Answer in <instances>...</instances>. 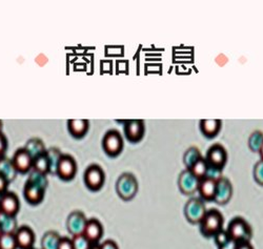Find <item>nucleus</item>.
Here are the masks:
<instances>
[{
  "mask_svg": "<svg viewBox=\"0 0 263 249\" xmlns=\"http://www.w3.org/2000/svg\"><path fill=\"white\" fill-rule=\"evenodd\" d=\"M200 224V232L203 236L214 237L218 232L223 229V217L217 209H210L205 213Z\"/></svg>",
  "mask_w": 263,
  "mask_h": 249,
  "instance_id": "1",
  "label": "nucleus"
},
{
  "mask_svg": "<svg viewBox=\"0 0 263 249\" xmlns=\"http://www.w3.org/2000/svg\"><path fill=\"white\" fill-rule=\"evenodd\" d=\"M230 238L237 243L250 242L253 236L250 224L242 218H235L231 221L227 229Z\"/></svg>",
  "mask_w": 263,
  "mask_h": 249,
  "instance_id": "2",
  "label": "nucleus"
},
{
  "mask_svg": "<svg viewBox=\"0 0 263 249\" xmlns=\"http://www.w3.org/2000/svg\"><path fill=\"white\" fill-rule=\"evenodd\" d=\"M116 190L122 200H132L138 191V183L136 178L128 173L121 175L116 183Z\"/></svg>",
  "mask_w": 263,
  "mask_h": 249,
  "instance_id": "3",
  "label": "nucleus"
},
{
  "mask_svg": "<svg viewBox=\"0 0 263 249\" xmlns=\"http://www.w3.org/2000/svg\"><path fill=\"white\" fill-rule=\"evenodd\" d=\"M102 147L108 156L116 157L118 156L123 148V139L119 131L112 129L108 130L103 137Z\"/></svg>",
  "mask_w": 263,
  "mask_h": 249,
  "instance_id": "4",
  "label": "nucleus"
},
{
  "mask_svg": "<svg viewBox=\"0 0 263 249\" xmlns=\"http://www.w3.org/2000/svg\"><path fill=\"white\" fill-rule=\"evenodd\" d=\"M77 171V164L74 158L70 155H62L60 156L55 174L64 181L72 180Z\"/></svg>",
  "mask_w": 263,
  "mask_h": 249,
  "instance_id": "5",
  "label": "nucleus"
},
{
  "mask_svg": "<svg viewBox=\"0 0 263 249\" xmlns=\"http://www.w3.org/2000/svg\"><path fill=\"white\" fill-rule=\"evenodd\" d=\"M206 213L205 205L201 198H192L185 205L184 214L187 221L192 224L200 223Z\"/></svg>",
  "mask_w": 263,
  "mask_h": 249,
  "instance_id": "6",
  "label": "nucleus"
},
{
  "mask_svg": "<svg viewBox=\"0 0 263 249\" xmlns=\"http://www.w3.org/2000/svg\"><path fill=\"white\" fill-rule=\"evenodd\" d=\"M83 180L87 188L91 190H99L104 184L105 175L99 165L93 164L85 169Z\"/></svg>",
  "mask_w": 263,
  "mask_h": 249,
  "instance_id": "7",
  "label": "nucleus"
},
{
  "mask_svg": "<svg viewBox=\"0 0 263 249\" xmlns=\"http://www.w3.org/2000/svg\"><path fill=\"white\" fill-rule=\"evenodd\" d=\"M205 160L209 166L222 170L228 161V152L221 144H214L208 150Z\"/></svg>",
  "mask_w": 263,
  "mask_h": 249,
  "instance_id": "8",
  "label": "nucleus"
},
{
  "mask_svg": "<svg viewBox=\"0 0 263 249\" xmlns=\"http://www.w3.org/2000/svg\"><path fill=\"white\" fill-rule=\"evenodd\" d=\"M11 161H12V164L17 173L26 174V173H29L30 170H32L33 157L25 147L17 149Z\"/></svg>",
  "mask_w": 263,
  "mask_h": 249,
  "instance_id": "9",
  "label": "nucleus"
},
{
  "mask_svg": "<svg viewBox=\"0 0 263 249\" xmlns=\"http://www.w3.org/2000/svg\"><path fill=\"white\" fill-rule=\"evenodd\" d=\"M20 208V202L14 193L7 191L0 196V209L2 214L7 216L16 217Z\"/></svg>",
  "mask_w": 263,
  "mask_h": 249,
  "instance_id": "10",
  "label": "nucleus"
},
{
  "mask_svg": "<svg viewBox=\"0 0 263 249\" xmlns=\"http://www.w3.org/2000/svg\"><path fill=\"white\" fill-rule=\"evenodd\" d=\"M144 122L142 120H128L124 125V135L129 142H139L144 136Z\"/></svg>",
  "mask_w": 263,
  "mask_h": 249,
  "instance_id": "11",
  "label": "nucleus"
},
{
  "mask_svg": "<svg viewBox=\"0 0 263 249\" xmlns=\"http://www.w3.org/2000/svg\"><path fill=\"white\" fill-rule=\"evenodd\" d=\"M200 180L196 178L189 169L183 170L178 179V185L184 195H193L198 190Z\"/></svg>",
  "mask_w": 263,
  "mask_h": 249,
  "instance_id": "12",
  "label": "nucleus"
},
{
  "mask_svg": "<svg viewBox=\"0 0 263 249\" xmlns=\"http://www.w3.org/2000/svg\"><path fill=\"white\" fill-rule=\"evenodd\" d=\"M87 219L81 212H73L67 220V228L73 237L83 235Z\"/></svg>",
  "mask_w": 263,
  "mask_h": 249,
  "instance_id": "13",
  "label": "nucleus"
},
{
  "mask_svg": "<svg viewBox=\"0 0 263 249\" xmlns=\"http://www.w3.org/2000/svg\"><path fill=\"white\" fill-rule=\"evenodd\" d=\"M233 195V187L230 181L227 178L221 177L217 181V188H216V195L214 201L218 204H227V203L231 200Z\"/></svg>",
  "mask_w": 263,
  "mask_h": 249,
  "instance_id": "14",
  "label": "nucleus"
},
{
  "mask_svg": "<svg viewBox=\"0 0 263 249\" xmlns=\"http://www.w3.org/2000/svg\"><path fill=\"white\" fill-rule=\"evenodd\" d=\"M15 235L17 246L20 249H32L35 243V234L29 226H21Z\"/></svg>",
  "mask_w": 263,
  "mask_h": 249,
  "instance_id": "15",
  "label": "nucleus"
},
{
  "mask_svg": "<svg viewBox=\"0 0 263 249\" xmlns=\"http://www.w3.org/2000/svg\"><path fill=\"white\" fill-rule=\"evenodd\" d=\"M45 193H46V189H43L39 185L33 183L30 180H28L25 184L24 196L30 204H33V205L39 204V203L43 200V198H45Z\"/></svg>",
  "mask_w": 263,
  "mask_h": 249,
  "instance_id": "16",
  "label": "nucleus"
},
{
  "mask_svg": "<svg viewBox=\"0 0 263 249\" xmlns=\"http://www.w3.org/2000/svg\"><path fill=\"white\" fill-rule=\"evenodd\" d=\"M83 236L91 243H98L103 236V227L97 219L87 220L83 231Z\"/></svg>",
  "mask_w": 263,
  "mask_h": 249,
  "instance_id": "17",
  "label": "nucleus"
},
{
  "mask_svg": "<svg viewBox=\"0 0 263 249\" xmlns=\"http://www.w3.org/2000/svg\"><path fill=\"white\" fill-rule=\"evenodd\" d=\"M217 188V181L209 178H204L200 180L198 191L200 198L205 201H214Z\"/></svg>",
  "mask_w": 263,
  "mask_h": 249,
  "instance_id": "18",
  "label": "nucleus"
},
{
  "mask_svg": "<svg viewBox=\"0 0 263 249\" xmlns=\"http://www.w3.org/2000/svg\"><path fill=\"white\" fill-rule=\"evenodd\" d=\"M89 120L86 119H70L68 121V129L75 138H81L89 130Z\"/></svg>",
  "mask_w": 263,
  "mask_h": 249,
  "instance_id": "19",
  "label": "nucleus"
},
{
  "mask_svg": "<svg viewBox=\"0 0 263 249\" xmlns=\"http://www.w3.org/2000/svg\"><path fill=\"white\" fill-rule=\"evenodd\" d=\"M32 169L43 175L51 173V162L48 151H43L33 158Z\"/></svg>",
  "mask_w": 263,
  "mask_h": 249,
  "instance_id": "20",
  "label": "nucleus"
},
{
  "mask_svg": "<svg viewBox=\"0 0 263 249\" xmlns=\"http://www.w3.org/2000/svg\"><path fill=\"white\" fill-rule=\"evenodd\" d=\"M221 128V120L219 119H202L200 121L201 132L208 138H213Z\"/></svg>",
  "mask_w": 263,
  "mask_h": 249,
  "instance_id": "21",
  "label": "nucleus"
},
{
  "mask_svg": "<svg viewBox=\"0 0 263 249\" xmlns=\"http://www.w3.org/2000/svg\"><path fill=\"white\" fill-rule=\"evenodd\" d=\"M208 168H209V164L205 160V158L201 157L199 158L198 160H196L191 167L189 168V170L196 177L198 178L199 180H202L205 178L206 173H208Z\"/></svg>",
  "mask_w": 263,
  "mask_h": 249,
  "instance_id": "22",
  "label": "nucleus"
},
{
  "mask_svg": "<svg viewBox=\"0 0 263 249\" xmlns=\"http://www.w3.org/2000/svg\"><path fill=\"white\" fill-rule=\"evenodd\" d=\"M61 237L55 232H48L41 240V249H57Z\"/></svg>",
  "mask_w": 263,
  "mask_h": 249,
  "instance_id": "23",
  "label": "nucleus"
},
{
  "mask_svg": "<svg viewBox=\"0 0 263 249\" xmlns=\"http://www.w3.org/2000/svg\"><path fill=\"white\" fill-rule=\"evenodd\" d=\"M0 225H2L4 234H15L18 229L16 218L12 216H7L4 214L0 215Z\"/></svg>",
  "mask_w": 263,
  "mask_h": 249,
  "instance_id": "24",
  "label": "nucleus"
},
{
  "mask_svg": "<svg viewBox=\"0 0 263 249\" xmlns=\"http://www.w3.org/2000/svg\"><path fill=\"white\" fill-rule=\"evenodd\" d=\"M0 173L9 180V182H11V181L15 179L17 174L16 169L12 164V161L6 159V158H4L3 160H0Z\"/></svg>",
  "mask_w": 263,
  "mask_h": 249,
  "instance_id": "25",
  "label": "nucleus"
},
{
  "mask_svg": "<svg viewBox=\"0 0 263 249\" xmlns=\"http://www.w3.org/2000/svg\"><path fill=\"white\" fill-rule=\"evenodd\" d=\"M263 143V132L260 130H255L252 132L249 138V147L252 151L259 152V149Z\"/></svg>",
  "mask_w": 263,
  "mask_h": 249,
  "instance_id": "26",
  "label": "nucleus"
},
{
  "mask_svg": "<svg viewBox=\"0 0 263 249\" xmlns=\"http://www.w3.org/2000/svg\"><path fill=\"white\" fill-rule=\"evenodd\" d=\"M201 157H202V156H201V154H200V151H199L198 148H196V147H191V148H189V149L185 151L184 157H183V163H184L186 169H189V168L191 167V165H192L196 160H198L199 158H201Z\"/></svg>",
  "mask_w": 263,
  "mask_h": 249,
  "instance_id": "27",
  "label": "nucleus"
},
{
  "mask_svg": "<svg viewBox=\"0 0 263 249\" xmlns=\"http://www.w3.org/2000/svg\"><path fill=\"white\" fill-rule=\"evenodd\" d=\"M17 242L14 234H3L0 237V249H17Z\"/></svg>",
  "mask_w": 263,
  "mask_h": 249,
  "instance_id": "28",
  "label": "nucleus"
},
{
  "mask_svg": "<svg viewBox=\"0 0 263 249\" xmlns=\"http://www.w3.org/2000/svg\"><path fill=\"white\" fill-rule=\"evenodd\" d=\"M25 148L31 154L33 158L43 151H46L45 145H43V143L38 139H31Z\"/></svg>",
  "mask_w": 263,
  "mask_h": 249,
  "instance_id": "29",
  "label": "nucleus"
},
{
  "mask_svg": "<svg viewBox=\"0 0 263 249\" xmlns=\"http://www.w3.org/2000/svg\"><path fill=\"white\" fill-rule=\"evenodd\" d=\"M30 181H32L33 183L39 185L40 187H42L43 189H46L48 187V179H47V175H43L40 173H37L35 170H32L30 174L29 179Z\"/></svg>",
  "mask_w": 263,
  "mask_h": 249,
  "instance_id": "30",
  "label": "nucleus"
},
{
  "mask_svg": "<svg viewBox=\"0 0 263 249\" xmlns=\"http://www.w3.org/2000/svg\"><path fill=\"white\" fill-rule=\"evenodd\" d=\"M74 249H91L93 243H91L83 235L73 237L72 239Z\"/></svg>",
  "mask_w": 263,
  "mask_h": 249,
  "instance_id": "31",
  "label": "nucleus"
},
{
  "mask_svg": "<svg viewBox=\"0 0 263 249\" xmlns=\"http://www.w3.org/2000/svg\"><path fill=\"white\" fill-rule=\"evenodd\" d=\"M254 178L256 182L263 185V161L260 160L254 167Z\"/></svg>",
  "mask_w": 263,
  "mask_h": 249,
  "instance_id": "32",
  "label": "nucleus"
},
{
  "mask_svg": "<svg viewBox=\"0 0 263 249\" xmlns=\"http://www.w3.org/2000/svg\"><path fill=\"white\" fill-rule=\"evenodd\" d=\"M214 238H215V242H216V244L218 245V247H220V246L224 245V244L231 239L230 236H229V234H228V232L224 231V229H221L220 232H218V233L214 236Z\"/></svg>",
  "mask_w": 263,
  "mask_h": 249,
  "instance_id": "33",
  "label": "nucleus"
},
{
  "mask_svg": "<svg viewBox=\"0 0 263 249\" xmlns=\"http://www.w3.org/2000/svg\"><path fill=\"white\" fill-rule=\"evenodd\" d=\"M8 149V140L7 137L3 133L0 132V160H3L4 158H6V151Z\"/></svg>",
  "mask_w": 263,
  "mask_h": 249,
  "instance_id": "34",
  "label": "nucleus"
},
{
  "mask_svg": "<svg viewBox=\"0 0 263 249\" xmlns=\"http://www.w3.org/2000/svg\"><path fill=\"white\" fill-rule=\"evenodd\" d=\"M57 249H74L72 239L69 238H61L58 244Z\"/></svg>",
  "mask_w": 263,
  "mask_h": 249,
  "instance_id": "35",
  "label": "nucleus"
},
{
  "mask_svg": "<svg viewBox=\"0 0 263 249\" xmlns=\"http://www.w3.org/2000/svg\"><path fill=\"white\" fill-rule=\"evenodd\" d=\"M9 183H10L9 180L2 173H0V196L8 191Z\"/></svg>",
  "mask_w": 263,
  "mask_h": 249,
  "instance_id": "36",
  "label": "nucleus"
},
{
  "mask_svg": "<svg viewBox=\"0 0 263 249\" xmlns=\"http://www.w3.org/2000/svg\"><path fill=\"white\" fill-rule=\"evenodd\" d=\"M100 249H119L118 245L112 241V240H107L105 242H103L102 244H100Z\"/></svg>",
  "mask_w": 263,
  "mask_h": 249,
  "instance_id": "37",
  "label": "nucleus"
},
{
  "mask_svg": "<svg viewBox=\"0 0 263 249\" xmlns=\"http://www.w3.org/2000/svg\"><path fill=\"white\" fill-rule=\"evenodd\" d=\"M238 244H239V243H237L236 241H234V240L230 239V240H229L224 245H222V246L219 247V249H237Z\"/></svg>",
  "mask_w": 263,
  "mask_h": 249,
  "instance_id": "38",
  "label": "nucleus"
},
{
  "mask_svg": "<svg viewBox=\"0 0 263 249\" xmlns=\"http://www.w3.org/2000/svg\"><path fill=\"white\" fill-rule=\"evenodd\" d=\"M237 249H254L253 246L251 245L250 242H243V243H239Z\"/></svg>",
  "mask_w": 263,
  "mask_h": 249,
  "instance_id": "39",
  "label": "nucleus"
},
{
  "mask_svg": "<svg viewBox=\"0 0 263 249\" xmlns=\"http://www.w3.org/2000/svg\"><path fill=\"white\" fill-rule=\"evenodd\" d=\"M259 155H260L261 160L263 161V143H262V145H261V147H260V149H259Z\"/></svg>",
  "mask_w": 263,
  "mask_h": 249,
  "instance_id": "40",
  "label": "nucleus"
},
{
  "mask_svg": "<svg viewBox=\"0 0 263 249\" xmlns=\"http://www.w3.org/2000/svg\"><path fill=\"white\" fill-rule=\"evenodd\" d=\"M91 249H100V244L99 243H95L92 245Z\"/></svg>",
  "mask_w": 263,
  "mask_h": 249,
  "instance_id": "41",
  "label": "nucleus"
},
{
  "mask_svg": "<svg viewBox=\"0 0 263 249\" xmlns=\"http://www.w3.org/2000/svg\"><path fill=\"white\" fill-rule=\"evenodd\" d=\"M3 234H4V232H3V228H2V225H0V237H2Z\"/></svg>",
  "mask_w": 263,
  "mask_h": 249,
  "instance_id": "42",
  "label": "nucleus"
},
{
  "mask_svg": "<svg viewBox=\"0 0 263 249\" xmlns=\"http://www.w3.org/2000/svg\"><path fill=\"white\" fill-rule=\"evenodd\" d=\"M2 128H3V123L0 121V132H2Z\"/></svg>",
  "mask_w": 263,
  "mask_h": 249,
  "instance_id": "43",
  "label": "nucleus"
},
{
  "mask_svg": "<svg viewBox=\"0 0 263 249\" xmlns=\"http://www.w3.org/2000/svg\"><path fill=\"white\" fill-rule=\"evenodd\" d=\"M0 215H2V209H0Z\"/></svg>",
  "mask_w": 263,
  "mask_h": 249,
  "instance_id": "44",
  "label": "nucleus"
},
{
  "mask_svg": "<svg viewBox=\"0 0 263 249\" xmlns=\"http://www.w3.org/2000/svg\"><path fill=\"white\" fill-rule=\"evenodd\" d=\"M32 249H34V248H32Z\"/></svg>",
  "mask_w": 263,
  "mask_h": 249,
  "instance_id": "45",
  "label": "nucleus"
}]
</instances>
